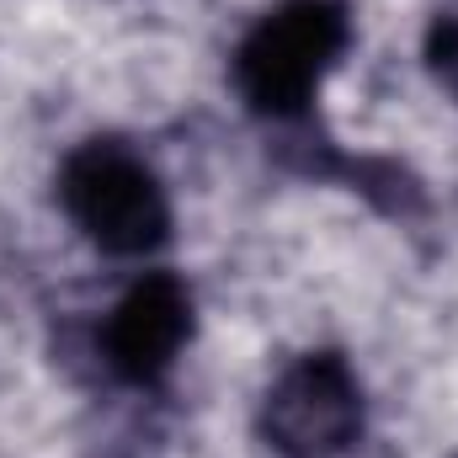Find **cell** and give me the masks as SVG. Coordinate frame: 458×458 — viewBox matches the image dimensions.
<instances>
[{
  "label": "cell",
  "instance_id": "cell-1",
  "mask_svg": "<svg viewBox=\"0 0 458 458\" xmlns=\"http://www.w3.org/2000/svg\"><path fill=\"white\" fill-rule=\"evenodd\" d=\"M346 48H352L346 0H277L234 43V59H229L234 97L272 133L299 128L315 117V97Z\"/></svg>",
  "mask_w": 458,
  "mask_h": 458
},
{
  "label": "cell",
  "instance_id": "cell-4",
  "mask_svg": "<svg viewBox=\"0 0 458 458\" xmlns=\"http://www.w3.org/2000/svg\"><path fill=\"white\" fill-rule=\"evenodd\" d=\"M192 326H198L192 288L176 272H144L107 310V320L97 331V357L117 384L155 389L176 368L182 346L192 342Z\"/></svg>",
  "mask_w": 458,
  "mask_h": 458
},
{
  "label": "cell",
  "instance_id": "cell-5",
  "mask_svg": "<svg viewBox=\"0 0 458 458\" xmlns=\"http://www.w3.org/2000/svg\"><path fill=\"white\" fill-rule=\"evenodd\" d=\"M421 59H427L432 81L443 86V97L458 107V11H443V16H432V21H427Z\"/></svg>",
  "mask_w": 458,
  "mask_h": 458
},
{
  "label": "cell",
  "instance_id": "cell-3",
  "mask_svg": "<svg viewBox=\"0 0 458 458\" xmlns=\"http://www.w3.org/2000/svg\"><path fill=\"white\" fill-rule=\"evenodd\" d=\"M362 378L336 346H315L283 362L256 405V437L277 458H346L362 443Z\"/></svg>",
  "mask_w": 458,
  "mask_h": 458
},
{
  "label": "cell",
  "instance_id": "cell-2",
  "mask_svg": "<svg viewBox=\"0 0 458 458\" xmlns=\"http://www.w3.org/2000/svg\"><path fill=\"white\" fill-rule=\"evenodd\" d=\"M54 198L75 234L117 261L155 256L171 240V198L155 165L123 139H86L64 155Z\"/></svg>",
  "mask_w": 458,
  "mask_h": 458
}]
</instances>
